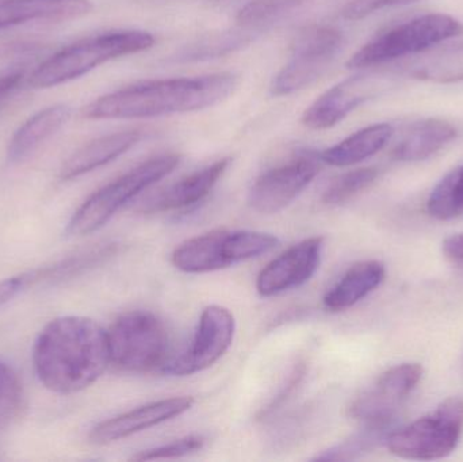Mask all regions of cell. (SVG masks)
<instances>
[{
  "label": "cell",
  "mask_w": 463,
  "mask_h": 462,
  "mask_svg": "<svg viewBox=\"0 0 463 462\" xmlns=\"http://www.w3.org/2000/svg\"><path fill=\"white\" fill-rule=\"evenodd\" d=\"M33 363L52 392L71 395L86 390L110 363L108 333L87 317L52 320L35 341Z\"/></svg>",
  "instance_id": "cell-1"
},
{
  "label": "cell",
  "mask_w": 463,
  "mask_h": 462,
  "mask_svg": "<svg viewBox=\"0 0 463 462\" xmlns=\"http://www.w3.org/2000/svg\"><path fill=\"white\" fill-rule=\"evenodd\" d=\"M236 86L230 72L146 81L98 98L83 108V117L137 119L203 110L230 97Z\"/></svg>",
  "instance_id": "cell-2"
},
{
  "label": "cell",
  "mask_w": 463,
  "mask_h": 462,
  "mask_svg": "<svg viewBox=\"0 0 463 462\" xmlns=\"http://www.w3.org/2000/svg\"><path fill=\"white\" fill-rule=\"evenodd\" d=\"M154 43V35L141 30H121L86 38L45 60L30 75L29 83L34 89L59 86L86 75L110 60L146 51Z\"/></svg>",
  "instance_id": "cell-3"
},
{
  "label": "cell",
  "mask_w": 463,
  "mask_h": 462,
  "mask_svg": "<svg viewBox=\"0 0 463 462\" xmlns=\"http://www.w3.org/2000/svg\"><path fill=\"white\" fill-rule=\"evenodd\" d=\"M179 162V155H160L106 184L75 212L68 222L67 232L72 236H84L99 230L122 206L173 173Z\"/></svg>",
  "instance_id": "cell-4"
},
{
  "label": "cell",
  "mask_w": 463,
  "mask_h": 462,
  "mask_svg": "<svg viewBox=\"0 0 463 462\" xmlns=\"http://www.w3.org/2000/svg\"><path fill=\"white\" fill-rule=\"evenodd\" d=\"M278 244V238L269 233L256 231H212L182 243L174 251L173 263L184 273H211L269 254Z\"/></svg>",
  "instance_id": "cell-5"
},
{
  "label": "cell",
  "mask_w": 463,
  "mask_h": 462,
  "mask_svg": "<svg viewBox=\"0 0 463 462\" xmlns=\"http://www.w3.org/2000/svg\"><path fill=\"white\" fill-rule=\"evenodd\" d=\"M462 433L463 399L449 398L431 414L392 431L385 444L404 460H442L457 449Z\"/></svg>",
  "instance_id": "cell-6"
},
{
  "label": "cell",
  "mask_w": 463,
  "mask_h": 462,
  "mask_svg": "<svg viewBox=\"0 0 463 462\" xmlns=\"http://www.w3.org/2000/svg\"><path fill=\"white\" fill-rule=\"evenodd\" d=\"M461 22L446 14H429L392 27L373 38L348 60V68H367L392 61L407 54L426 51L432 45L457 37Z\"/></svg>",
  "instance_id": "cell-7"
},
{
  "label": "cell",
  "mask_w": 463,
  "mask_h": 462,
  "mask_svg": "<svg viewBox=\"0 0 463 462\" xmlns=\"http://www.w3.org/2000/svg\"><path fill=\"white\" fill-rule=\"evenodd\" d=\"M110 363L122 371L162 369L167 363L168 334L156 315L132 311L121 315L108 333Z\"/></svg>",
  "instance_id": "cell-8"
},
{
  "label": "cell",
  "mask_w": 463,
  "mask_h": 462,
  "mask_svg": "<svg viewBox=\"0 0 463 462\" xmlns=\"http://www.w3.org/2000/svg\"><path fill=\"white\" fill-rule=\"evenodd\" d=\"M342 46L343 34L335 27L302 30L293 42L290 61L272 81V95L285 97L315 83L336 59Z\"/></svg>",
  "instance_id": "cell-9"
},
{
  "label": "cell",
  "mask_w": 463,
  "mask_h": 462,
  "mask_svg": "<svg viewBox=\"0 0 463 462\" xmlns=\"http://www.w3.org/2000/svg\"><path fill=\"white\" fill-rule=\"evenodd\" d=\"M236 322L230 309L211 306L203 309L194 339L186 352L171 358L160 371L168 376H192L213 366L230 350Z\"/></svg>",
  "instance_id": "cell-10"
},
{
  "label": "cell",
  "mask_w": 463,
  "mask_h": 462,
  "mask_svg": "<svg viewBox=\"0 0 463 462\" xmlns=\"http://www.w3.org/2000/svg\"><path fill=\"white\" fill-rule=\"evenodd\" d=\"M420 363H402L383 372L377 382L351 404L350 415L364 423L391 422L423 379Z\"/></svg>",
  "instance_id": "cell-11"
},
{
  "label": "cell",
  "mask_w": 463,
  "mask_h": 462,
  "mask_svg": "<svg viewBox=\"0 0 463 462\" xmlns=\"http://www.w3.org/2000/svg\"><path fill=\"white\" fill-rule=\"evenodd\" d=\"M320 173L317 157L299 156L259 176L248 197L250 208L274 214L290 205Z\"/></svg>",
  "instance_id": "cell-12"
},
{
  "label": "cell",
  "mask_w": 463,
  "mask_h": 462,
  "mask_svg": "<svg viewBox=\"0 0 463 462\" xmlns=\"http://www.w3.org/2000/svg\"><path fill=\"white\" fill-rule=\"evenodd\" d=\"M323 247V239L310 238L275 258L256 279L259 295L272 297L307 284L320 266Z\"/></svg>",
  "instance_id": "cell-13"
},
{
  "label": "cell",
  "mask_w": 463,
  "mask_h": 462,
  "mask_svg": "<svg viewBox=\"0 0 463 462\" xmlns=\"http://www.w3.org/2000/svg\"><path fill=\"white\" fill-rule=\"evenodd\" d=\"M381 89L383 78L378 75H359L343 80L324 92L307 108L302 116V124L315 130L335 127Z\"/></svg>",
  "instance_id": "cell-14"
},
{
  "label": "cell",
  "mask_w": 463,
  "mask_h": 462,
  "mask_svg": "<svg viewBox=\"0 0 463 462\" xmlns=\"http://www.w3.org/2000/svg\"><path fill=\"white\" fill-rule=\"evenodd\" d=\"M193 406H194V399L190 396L154 401V403L138 407L132 411L125 412V414L99 423L92 429L90 439L98 445L110 444V442L127 438L133 434L148 430V429L155 428V426L167 422L174 418L181 417Z\"/></svg>",
  "instance_id": "cell-15"
},
{
  "label": "cell",
  "mask_w": 463,
  "mask_h": 462,
  "mask_svg": "<svg viewBox=\"0 0 463 462\" xmlns=\"http://www.w3.org/2000/svg\"><path fill=\"white\" fill-rule=\"evenodd\" d=\"M230 165V157H225L203 170L195 171L192 175L184 176L181 181L151 195L141 205L140 211L144 213H162L181 211L201 203L213 190Z\"/></svg>",
  "instance_id": "cell-16"
},
{
  "label": "cell",
  "mask_w": 463,
  "mask_h": 462,
  "mask_svg": "<svg viewBox=\"0 0 463 462\" xmlns=\"http://www.w3.org/2000/svg\"><path fill=\"white\" fill-rule=\"evenodd\" d=\"M90 0H0V30L33 22H61L91 13Z\"/></svg>",
  "instance_id": "cell-17"
},
{
  "label": "cell",
  "mask_w": 463,
  "mask_h": 462,
  "mask_svg": "<svg viewBox=\"0 0 463 462\" xmlns=\"http://www.w3.org/2000/svg\"><path fill=\"white\" fill-rule=\"evenodd\" d=\"M141 137H143V132L136 129L111 133L90 141L68 157L60 170V178L70 181L90 171L97 170L129 151L141 140Z\"/></svg>",
  "instance_id": "cell-18"
},
{
  "label": "cell",
  "mask_w": 463,
  "mask_h": 462,
  "mask_svg": "<svg viewBox=\"0 0 463 462\" xmlns=\"http://www.w3.org/2000/svg\"><path fill=\"white\" fill-rule=\"evenodd\" d=\"M385 276V266L378 260L356 263L326 293L324 306L331 312L345 311L380 288Z\"/></svg>",
  "instance_id": "cell-19"
},
{
  "label": "cell",
  "mask_w": 463,
  "mask_h": 462,
  "mask_svg": "<svg viewBox=\"0 0 463 462\" xmlns=\"http://www.w3.org/2000/svg\"><path fill=\"white\" fill-rule=\"evenodd\" d=\"M71 110L65 105H54L43 108L27 119L11 138L8 144V162L19 163L26 160L33 152L40 148L70 118Z\"/></svg>",
  "instance_id": "cell-20"
},
{
  "label": "cell",
  "mask_w": 463,
  "mask_h": 462,
  "mask_svg": "<svg viewBox=\"0 0 463 462\" xmlns=\"http://www.w3.org/2000/svg\"><path fill=\"white\" fill-rule=\"evenodd\" d=\"M457 129L443 119L429 118L415 122L393 149L399 162H420L445 148L456 138Z\"/></svg>",
  "instance_id": "cell-21"
},
{
  "label": "cell",
  "mask_w": 463,
  "mask_h": 462,
  "mask_svg": "<svg viewBox=\"0 0 463 462\" xmlns=\"http://www.w3.org/2000/svg\"><path fill=\"white\" fill-rule=\"evenodd\" d=\"M393 127L389 124H375L358 130L336 146L321 152V162L335 167L358 165L380 152L391 140Z\"/></svg>",
  "instance_id": "cell-22"
},
{
  "label": "cell",
  "mask_w": 463,
  "mask_h": 462,
  "mask_svg": "<svg viewBox=\"0 0 463 462\" xmlns=\"http://www.w3.org/2000/svg\"><path fill=\"white\" fill-rule=\"evenodd\" d=\"M117 250H118V244H102L67 259L60 260L54 265L29 271L27 274H29L30 287L41 282H61L75 278L84 271L97 268L105 260L110 259L113 255H116Z\"/></svg>",
  "instance_id": "cell-23"
},
{
  "label": "cell",
  "mask_w": 463,
  "mask_h": 462,
  "mask_svg": "<svg viewBox=\"0 0 463 462\" xmlns=\"http://www.w3.org/2000/svg\"><path fill=\"white\" fill-rule=\"evenodd\" d=\"M411 76L432 83L463 81V43L445 46L413 62Z\"/></svg>",
  "instance_id": "cell-24"
},
{
  "label": "cell",
  "mask_w": 463,
  "mask_h": 462,
  "mask_svg": "<svg viewBox=\"0 0 463 462\" xmlns=\"http://www.w3.org/2000/svg\"><path fill=\"white\" fill-rule=\"evenodd\" d=\"M427 212L437 220H451L463 212V165L449 173L430 194Z\"/></svg>",
  "instance_id": "cell-25"
},
{
  "label": "cell",
  "mask_w": 463,
  "mask_h": 462,
  "mask_svg": "<svg viewBox=\"0 0 463 462\" xmlns=\"http://www.w3.org/2000/svg\"><path fill=\"white\" fill-rule=\"evenodd\" d=\"M394 420L391 422L366 423V429L356 434L353 438L332 449L326 450L323 455L317 456L316 460L320 461H348L358 458L364 453L369 452L380 444H385L386 438L392 433Z\"/></svg>",
  "instance_id": "cell-26"
},
{
  "label": "cell",
  "mask_w": 463,
  "mask_h": 462,
  "mask_svg": "<svg viewBox=\"0 0 463 462\" xmlns=\"http://www.w3.org/2000/svg\"><path fill=\"white\" fill-rule=\"evenodd\" d=\"M378 175L380 173L374 167L358 168V170L343 174L326 190L323 201L326 205H340L347 203L348 200L372 186Z\"/></svg>",
  "instance_id": "cell-27"
},
{
  "label": "cell",
  "mask_w": 463,
  "mask_h": 462,
  "mask_svg": "<svg viewBox=\"0 0 463 462\" xmlns=\"http://www.w3.org/2000/svg\"><path fill=\"white\" fill-rule=\"evenodd\" d=\"M307 0H252L237 13V24L258 27L296 10Z\"/></svg>",
  "instance_id": "cell-28"
},
{
  "label": "cell",
  "mask_w": 463,
  "mask_h": 462,
  "mask_svg": "<svg viewBox=\"0 0 463 462\" xmlns=\"http://www.w3.org/2000/svg\"><path fill=\"white\" fill-rule=\"evenodd\" d=\"M206 439L203 436H187L178 441L171 442L154 449L143 450L138 455L133 456V461L165 460V458H178L192 455L205 447Z\"/></svg>",
  "instance_id": "cell-29"
},
{
  "label": "cell",
  "mask_w": 463,
  "mask_h": 462,
  "mask_svg": "<svg viewBox=\"0 0 463 462\" xmlns=\"http://www.w3.org/2000/svg\"><path fill=\"white\" fill-rule=\"evenodd\" d=\"M418 2H421V0H350L343 7L342 15L348 21H359V19L366 18L383 8L413 5Z\"/></svg>",
  "instance_id": "cell-30"
},
{
  "label": "cell",
  "mask_w": 463,
  "mask_h": 462,
  "mask_svg": "<svg viewBox=\"0 0 463 462\" xmlns=\"http://www.w3.org/2000/svg\"><path fill=\"white\" fill-rule=\"evenodd\" d=\"M21 398V384L18 377L7 363L0 361V414L15 409Z\"/></svg>",
  "instance_id": "cell-31"
},
{
  "label": "cell",
  "mask_w": 463,
  "mask_h": 462,
  "mask_svg": "<svg viewBox=\"0 0 463 462\" xmlns=\"http://www.w3.org/2000/svg\"><path fill=\"white\" fill-rule=\"evenodd\" d=\"M27 288H29L27 273L2 279L0 281V306L13 300L14 297H16L19 293L24 292Z\"/></svg>",
  "instance_id": "cell-32"
},
{
  "label": "cell",
  "mask_w": 463,
  "mask_h": 462,
  "mask_svg": "<svg viewBox=\"0 0 463 462\" xmlns=\"http://www.w3.org/2000/svg\"><path fill=\"white\" fill-rule=\"evenodd\" d=\"M443 255L451 265L463 269V233H454L442 244Z\"/></svg>",
  "instance_id": "cell-33"
},
{
  "label": "cell",
  "mask_w": 463,
  "mask_h": 462,
  "mask_svg": "<svg viewBox=\"0 0 463 462\" xmlns=\"http://www.w3.org/2000/svg\"><path fill=\"white\" fill-rule=\"evenodd\" d=\"M24 73V68H14L7 72L0 73V103L11 97V94L21 86Z\"/></svg>",
  "instance_id": "cell-34"
}]
</instances>
